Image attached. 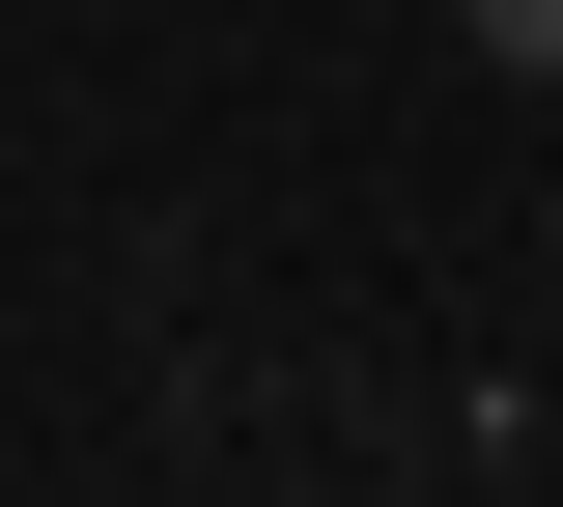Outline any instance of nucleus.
Listing matches in <instances>:
<instances>
[{
    "mask_svg": "<svg viewBox=\"0 0 563 507\" xmlns=\"http://www.w3.org/2000/svg\"><path fill=\"white\" fill-rule=\"evenodd\" d=\"M451 29H479V57H507V85H563V0H451Z\"/></svg>",
    "mask_w": 563,
    "mask_h": 507,
    "instance_id": "f257e3e1",
    "label": "nucleus"
}]
</instances>
